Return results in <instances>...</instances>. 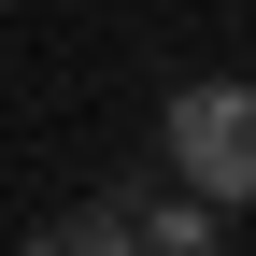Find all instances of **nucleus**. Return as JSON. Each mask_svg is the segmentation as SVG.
<instances>
[{"label":"nucleus","instance_id":"obj_1","mask_svg":"<svg viewBox=\"0 0 256 256\" xmlns=\"http://www.w3.org/2000/svg\"><path fill=\"white\" fill-rule=\"evenodd\" d=\"M156 142H171V171L200 185V200L256 214V86H242V72H200V86H171Z\"/></svg>","mask_w":256,"mask_h":256}]
</instances>
